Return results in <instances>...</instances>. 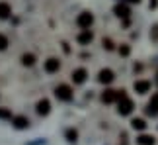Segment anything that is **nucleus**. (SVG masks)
Segmentation results:
<instances>
[{
	"label": "nucleus",
	"mask_w": 158,
	"mask_h": 145,
	"mask_svg": "<svg viewBox=\"0 0 158 145\" xmlns=\"http://www.w3.org/2000/svg\"><path fill=\"white\" fill-rule=\"evenodd\" d=\"M133 88H135V92H139V94H147L150 90V82L148 81H135Z\"/></svg>",
	"instance_id": "7"
},
{
	"label": "nucleus",
	"mask_w": 158,
	"mask_h": 145,
	"mask_svg": "<svg viewBox=\"0 0 158 145\" xmlns=\"http://www.w3.org/2000/svg\"><path fill=\"white\" fill-rule=\"evenodd\" d=\"M119 53H121L123 57H127V55H129V47H127V45H121V47H119Z\"/></svg>",
	"instance_id": "22"
},
{
	"label": "nucleus",
	"mask_w": 158,
	"mask_h": 145,
	"mask_svg": "<svg viewBox=\"0 0 158 145\" xmlns=\"http://www.w3.org/2000/svg\"><path fill=\"white\" fill-rule=\"evenodd\" d=\"M152 29H154V32H152V37H154V39H158V26H154Z\"/></svg>",
	"instance_id": "23"
},
{
	"label": "nucleus",
	"mask_w": 158,
	"mask_h": 145,
	"mask_svg": "<svg viewBox=\"0 0 158 145\" xmlns=\"http://www.w3.org/2000/svg\"><path fill=\"white\" fill-rule=\"evenodd\" d=\"M115 78V75H113V71L111 69H102L100 71V75H98V81L102 82V84H109Z\"/></svg>",
	"instance_id": "5"
},
{
	"label": "nucleus",
	"mask_w": 158,
	"mask_h": 145,
	"mask_svg": "<svg viewBox=\"0 0 158 145\" xmlns=\"http://www.w3.org/2000/svg\"><path fill=\"white\" fill-rule=\"evenodd\" d=\"M10 14H12L10 4H8V2H0V20H6Z\"/></svg>",
	"instance_id": "14"
},
{
	"label": "nucleus",
	"mask_w": 158,
	"mask_h": 145,
	"mask_svg": "<svg viewBox=\"0 0 158 145\" xmlns=\"http://www.w3.org/2000/svg\"><path fill=\"white\" fill-rule=\"evenodd\" d=\"M154 141H156L154 137L152 135H147V134H143V135L137 137V143L139 145H154Z\"/></svg>",
	"instance_id": "15"
},
{
	"label": "nucleus",
	"mask_w": 158,
	"mask_h": 145,
	"mask_svg": "<svg viewBox=\"0 0 158 145\" xmlns=\"http://www.w3.org/2000/svg\"><path fill=\"white\" fill-rule=\"evenodd\" d=\"M131 128L141 131V130L147 128V124H144V120H143V118H135V120H131Z\"/></svg>",
	"instance_id": "16"
},
{
	"label": "nucleus",
	"mask_w": 158,
	"mask_h": 145,
	"mask_svg": "<svg viewBox=\"0 0 158 145\" xmlns=\"http://www.w3.org/2000/svg\"><path fill=\"white\" fill-rule=\"evenodd\" d=\"M123 98H127L125 90H111V88H107V90H104V94H102V102H106V104L121 102Z\"/></svg>",
	"instance_id": "1"
},
{
	"label": "nucleus",
	"mask_w": 158,
	"mask_h": 145,
	"mask_svg": "<svg viewBox=\"0 0 158 145\" xmlns=\"http://www.w3.org/2000/svg\"><path fill=\"white\" fill-rule=\"evenodd\" d=\"M102 43H104V47H106L107 51H109V49H113V43H111V39H106V37H104V41H102Z\"/></svg>",
	"instance_id": "21"
},
{
	"label": "nucleus",
	"mask_w": 158,
	"mask_h": 145,
	"mask_svg": "<svg viewBox=\"0 0 158 145\" xmlns=\"http://www.w3.org/2000/svg\"><path fill=\"white\" fill-rule=\"evenodd\" d=\"M59 69H60V61H59V59L51 57V59H47V61H45V71L47 72H57Z\"/></svg>",
	"instance_id": "8"
},
{
	"label": "nucleus",
	"mask_w": 158,
	"mask_h": 145,
	"mask_svg": "<svg viewBox=\"0 0 158 145\" xmlns=\"http://www.w3.org/2000/svg\"><path fill=\"white\" fill-rule=\"evenodd\" d=\"M147 114L148 116H156L158 114V94H152V98H150L148 106H147Z\"/></svg>",
	"instance_id": "9"
},
{
	"label": "nucleus",
	"mask_w": 158,
	"mask_h": 145,
	"mask_svg": "<svg viewBox=\"0 0 158 145\" xmlns=\"http://www.w3.org/2000/svg\"><path fill=\"white\" fill-rule=\"evenodd\" d=\"M22 63L26 65V67H31V65L35 63V57L31 55V53H23V55H22Z\"/></svg>",
	"instance_id": "17"
},
{
	"label": "nucleus",
	"mask_w": 158,
	"mask_h": 145,
	"mask_svg": "<svg viewBox=\"0 0 158 145\" xmlns=\"http://www.w3.org/2000/svg\"><path fill=\"white\" fill-rule=\"evenodd\" d=\"M115 14H117L119 18H127V16H129L131 14V10H129V6H127V4H123V2H121V4H117V6H115Z\"/></svg>",
	"instance_id": "13"
},
{
	"label": "nucleus",
	"mask_w": 158,
	"mask_h": 145,
	"mask_svg": "<svg viewBox=\"0 0 158 145\" xmlns=\"http://www.w3.org/2000/svg\"><path fill=\"white\" fill-rule=\"evenodd\" d=\"M92 39H94V33L90 32V29H82V32L78 33V43H80V45L92 43Z\"/></svg>",
	"instance_id": "6"
},
{
	"label": "nucleus",
	"mask_w": 158,
	"mask_h": 145,
	"mask_svg": "<svg viewBox=\"0 0 158 145\" xmlns=\"http://www.w3.org/2000/svg\"><path fill=\"white\" fill-rule=\"evenodd\" d=\"M66 137H69V141H76V137H78V134L74 130H66Z\"/></svg>",
	"instance_id": "20"
},
{
	"label": "nucleus",
	"mask_w": 158,
	"mask_h": 145,
	"mask_svg": "<svg viewBox=\"0 0 158 145\" xmlns=\"http://www.w3.org/2000/svg\"><path fill=\"white\" fill-rule=\"evenodd\" d=\"M86 77H88L86 69H76L74 72H72V81H74V84H82L84 81H86Z\"/></svg>",
	"instance_id": "10"
},
{
	"label": "nucleus",
	"mask_w": 158,
	"mask_h": 145,
	"mask_svg": "<svg viewBox=\"0 0 158 145\" xmlns=\"http://www.w3.org/2000/svg\"><path fill=\"white\" fill-rule=\"evenodd\" d=\"M129 2H137V4H139V2H141V0H129Z\"/></svg>",
	"instance_id": "24"
},
{
	"label": "nucleus",
	"mask_w": 158,
	"mask_h": 145,
	"mask_svg": "<svg viewBox=\"0 0 158 145\" xmlns=\"http://www.w3.org/2000/svg\"><path fill=\"white\" fill-rule=\"evenodd\" d=\"M76 24H78V26H80L82 29H90V26L94 24V16L90 14V12H82V14L78 16Z\"/></svg>",
	"instance_id": "3"
},
{
	"label": "nucleus",
	"mask_w": 158,
	"mask_h": 145,
	"mask_svg": "<svg viewBox=\"0 0 158 145\" xmlns=\"http://www.w3.org/2000/svg\"><path fill=\"white\" fill-rule=\"evenodd\" d=\"M0 120H14L12 118V112L6 110V108H0Z\"/></svg>",
	"instance_id": "18"
},
{
	"label": "nucleus",
	"mask_w": 158,
	"mask_h": 145,
	"mask_svg": "<svg viewBox=\"0 0 158 145\" xmlns=\"http://www.w3.org/2000/svg\"><path fill=\"white\" fill-rule=\"evenodd\" d=\"M6 47H8V37L4 33H0V51H4Z\"/></svg>",
	"instance_id": "19"
},
{
	"label": "nucleus",
	"mask_w": 158,
	"mask_h": 145,
	"mask_svg": "<svg viewBox=\"0 0 158 145\" xmlns=\"http://www.w3.org/2000/svg\"><path fill=\"white\" fill-rule=\"evenodd\" d=\"M12 124H14V128H18V130H26L29 125V120L26 116H16L14 120H12Z\"/></svg>",
	"instance_id": "12"
},
{
	"label": "nucleus",
	"mask_w": 158,
	"mask_h": 145,
	"mask_svg": "<svg viewBox=\"0 0 158 145\" xmlns=\"http://www.w3.org/2000/svg\"><path fill=\"white\" fill-rule=\"evenodd\" d=\"M55 96L63 102H69V100H72V88L69 84H59V86L55 88Z\"/></svg>",
	"instance_id": "2"
},
{
	"label": "nucleus",
	"mask_w": 158,
	"mask_h": 145,
	"mask_svg": "<svg viewBox=\"0 0 158 145\" xmlns=\"http://www.w3.org/2000/svg\"><path fill=\"white\" fill-rule=\"evenodd\" d=\"M119 108H117V112L121 114V116H127V114H131L133 112V108H135V104H133V100L129 98H123L121 102H117Z\"/></svg>",
	"instance_id": "4"
},
{
	"label": "nucleus",
	"mask_w": 158,
	"mask_h": 145,
	"mask_svg": "<svg viewBox=\"0 0 158 145\" xmlns=\"http://www.w3.org/2000/svg\"><path fill=\"white\" fill-rule=\"evenodd\" d=\"M49 110H51V104H49V100H39L37 102V114L39 116H47L49 114Z\"/></svg>",
	"instance_id": "11"
}]
</instances>
